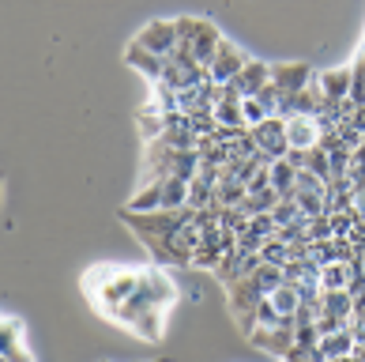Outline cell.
<instances>
[{"instance_id": "7c38bea8", "label": "cell", "mask_w": 365, "mask_h": 362, "mask_svg": "<svg viewBox=\"0 0 365 362\" xmlns=\"http://www.w3.org/2000/svg\"><path fill=\"white\" fill-rule=\"evenodd\" d=\"M267 84H272V64H267V61H249L245 72H241L226 91H230V95H237V99H249V95H260Z\"/></svg>"}, {"instance_id": "9c48e42d", "label": "cell", "mask_w": 365, "mask_h": 362, "mask_svg": "<svg viewBox=\"0 0 365 362\" xmlns=\"http://www.w3.org/2000/svg\"><path fill=\"white\" fill-rule=\"evenodd\" d=\"M282 121H287V144L294 147V151H313V147H320L324 129H320L317 117L290 114V117H282Z\"/></svg>"}, {"instance_id": "e0dca14e", "label": "cell", "mask_w": 365, "mask_h": 362, "mask_svg": "<svg viewBox=\"0 0 365 362\" xmlns=\"http://www.w3.org/2000/svg\"><path fill=\"white\" fill-rule=\"evenodd\" d=\"M350 279H354L350 261H331V264L320 268V287L324 291H350Z\"/></svg>"}, {"instance_id": "5bb4252c", "label": "cell", "mask_w": 365, "mask_h": 362, "mask_svg": "<svg viewBox=\"0 0 365 362\" xmlns=\"http://www.w3.org/2000/svg\"><path fill=\"white\" fill-rule=\"evenodd\" d=\"M320 355L328 358V362H339V358H346V355H354V347H358V340H354V332H350V325L346 328H335V332H324L320 336Z\"/></svg>"}, {"instance_id": "9a60e30c", "label": "cell", "mask_w": 365, "mask_h": 362, "mask_svg": "<svg viewBox=\"0 0 365 362\" xmlns=\"http://www.w3.org/2000/svg\"><path fill=\"white\" fill-rule=\"evenodd\" d=\"M125 61L132 64V69H136V72H143L147 79H151V84H158V79L162 76H166V57H155V53H147L143 46H136V42H132L128 49H125Z\"/></svg>"}, {"instance_id": "2e32d148", "label": "cell", "mask_w": 365, "mask_h": 362, "mask_svg": "<svg viewBox=\"0 0 365 362\" xmlns=\"http://www.w3.org/2000/svg\"><path fill=\"white\" fill-rule=\"evenodd\" d=\"M317 84H320V91H324V99H328V102H346L350 99V64H346V69L320 72Z\"/></svg>"}, {"instance_id": "d6986e66", "label": "cell", "mask_w": 365, "mask_h": 362, "mask_svg": "<svg viewBox=\"0 0 365 362\" xmlns=\"http://www.w3.org/2000/svg\"><path fill=\"white\" fill-rule=\"evenodd\" d=\"M267 117H275L272 110H267V102L260 95H249V99H241V125H245L249 132L252 129H260Z\"/></svg>"}, {"instance_id": "7a4b0ae2", "label": "cell", "mask_w": 365, "mask_h": 362, "mask_svg": "<svg viewBox=\"0 0 365 362\" xmlns=\"http://www.w3.org/2000/svg\"><path fill=\"white\" fill-rule=\"evenodd\" d=\"M140 272H143V268H110V264H106V268H91L87 279H83V291H87L91 306L113 321V313L132 298V294H136Z\"/></svg>"}, {"instance_id": "4fadbf2b", "label": "cell", "mask_w": 365, "mask_h": 362, "mask_svg": "<svg viewBox=\"0 0 365 362\" xmlns=\"http://www.w3.org/2000/svg\"><path fill=\"white\" fill-rule=\"evenodd\" d=\"M267 302H272V310L279 313L282 325H297V310H302V291L297 283H279L272 294H264Z\"/></svg>"}, {"instance_id": "603a6c76", "label": "cell", "mask_w": 365, "mask_h": 362, "mask_svg": "<svg viewBox=\"0 0 365 362\" xmlns=\"http://www.w3.org/2000/svg\"><path fill=\"white\" fill-rule=\"evenodd\" d=\"M346 121H350V125H354L358 132H365V106H354V110H350V117H346Z\"/></svg>"}, {"instance_id": "30bf717a", "label": "cell", "mask_w": 365, "mask_h": 362, "mask_svg": "<svg viewBox=\"0 0 365 362\" xmlns=\"http://www.w3.org/2000/svg\"><path fill=\"white\" fill-rule=\"evenodd\" d=\"M249 343L260 347L264 355H275V358H287L294 351V328L290 325H279V328H252L249 332Z\"/></svg>"}, {"instance_id": "277c9868", "label": "cell", "mask_w": 365, "mask_h": 362, "mask_svg": "<svg viewBox=\"0 0 365 362\" xmlns=\"http://www.w3.org/2000/svg\"><path fill=\"white\" fill-rule=\"evenodd\" d=\"M173 23H178L181 46L196 57V64H204V69H207L211 57H215V49H219V42H222L219 26H215L211 19H200V16H178Z\"/></svg>"}, {"instance_id": "44dd1931", "label": "cell", "mask_w": 365, "mask_h": 362, "mask_svg": "<svg viewBox=\"0 0 365 362\" xmlns=\"http://www.w3.org/2000/svg\"><path fill=\"white\" fill-rule=\"evenodd\" d=\"M272 219H275V226L282 231V226H294L297 219H305V216H302V208H297L294 200H279L275 211H272Z\"/></svg>"}, {"instance_id": "8992f818", "label": "cell", "mask_w": 365, "mask_h": 362, "mask_svg": "<svg viewBox=\"0 0 365 362\" xmlns=\"http://www.w3.org/2000/svg\"><path fill=\"white\" fill-rule=\"evenodd\" d=\"M252 57L241 46H234L230 38H222L219 42V49H215V57H211V64H207V79L215 87H230L234 79L245 72V64H249Z\"/></svg>"}, {"instance_id": "3957f363", "label": "cell", "mask_w": 365, "mask_h": 362, "mask_svg": "<svg viewBox=\"0 0 365 362\" xmlns=\"http://www.w3.org/2000/svg\"><path fill=\"white\" fill-rule=\"evenodd\" d=\"M188 208V181L185 178H158L125 204V211H178Z\"/></svg>"}, {"instance_id": "8fae6325", "label": "cell", "mask_w": 365, "mask_h": 362, "mask_svg": "<svg viewBox=\"0 0 365 362\" xmlns=\"http://www.w3.org/2000/svg\"><path fill=\"white\" fill-rule=\"evenodd\" d=\"M0 355H4V362H34L31 351H26V332L19 317L0 321Z\"/></svg>"}, {"instance_id": "52a82bcc", "label": "cell", "mask_w": 365, "mask_h": 362, "mask_svg": "<svg viewBox=\"0 0 365 362\" xmlns=\"http://www.w3.org/2000/svg\"><path fill=\"white\" fill-rule=\"evenodd\" d=\"M136 46H143L147 53H155V57H173V53L181 49V34H178V23L173 19H151L136 34Z\"/></svg>"}, {"instance_id": "ba28073f", "label": "cell", "mask_w": 365, "mask_h": 362, "mask_svg": "<svg viewBox=\"0 0 365 362\" xmlns=\"http://www.w3.org/2000/svg\"><path fill=\"white\" fill-rule=\"evenodd\" d=\"M256 151H260L264 163H275V159H287L290 144H287V121L282 117H267L260 129H252Z\"/></svg>"}, {"instance_id": "7402d4cb", "label": "cell", "mask_w": 365, "mask_h": 362, "mask_svg": "<svg viewBox=\"0 0 365 362\" xmlns=\"http://www.w3.org/2000/svg\"><path fill=\"white\" fill-rule=\"evenodd\" d=\"M305 170H313L317 178L331 181V159H328V151H324V147H313V151H309V163H305Z\"/></svg>"}, {"instance_id": "5b68a950", "label": "cell", "mask_w": 365, "mask_h": 362, "mask_svg": "<svg viewBox=\"0 0 365 362\" xmlns=\"http://www.w3.org/2000/svg\"><path fill=\"white\" fill-rule=\"evenodd\" d=\"M226 298H230V313H234L241 336H249L256 328V310H260V302H264L260 283H256L252 276H241L234 283H226Z\"/></svg>"}, {"instance_id": "ffe728a7", "label": "cell", "mask_w": 365, "mask_h": 362, "mask_svg": "<svg viewBox=\"0 0 365 362\" xmlns=\"http://www.w3.org/2000/svg\"><path fill=\"white\" fill-rule=\"evenodd\" d=\"M350 106H365V57L358 49V57L350 61Z\"/></svg>"}, {"instance_id": "6da1fadb", "label": "cell", "mask_w": 365, "mask_h": 362, "mask_svg": "<svg viewBox=\"0 0 365 362\" xmlns=\"http://www.w3.org/2000/svg\"><path fill=\"white\" fill-rule=\"evenodd\" d=\"M173 302H178V283L166 272H158V268H143L136 294L113 313V325H125L136 336L158 343L162 328H166V310Z\"/></svg>"}, {"instance_id": "ac0fdd59", "label": "cell", "mask_w": 365, "mask_h": 362, "mask_svg": "<svg viewBox=\"0 0 365 362\" xmlns=\"http://www.w3.org/2000/svg\"><path fill=\"white\" fill-rule=\"evenodd\" d=\"M272 185L279 200H294V189H297V170L287 163V159H275L272 163Z\"/></svg>"}]
</instances>
